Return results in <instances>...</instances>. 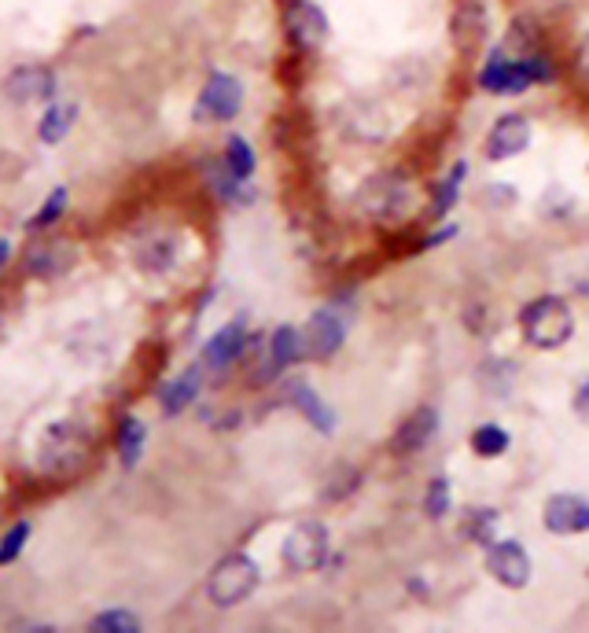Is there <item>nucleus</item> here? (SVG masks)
Masks as SVG:
<instances>
[{"instance_id":"obj_25","label":"nucleus","mask_w":589,"mask_h":633,"mask_svg":"<svg viewBox=\"0 0 589 633\" xmlns=\"http://www.w3.org/2000/svg\"><path fill=\"white\" fill-rule=\"evenodd\" d=\"M468 450L479 457V461H498L512 450V435L505 431L501 424L487 421V424H476L468 435Z\"/></svg>"},{"instance_id":"obj_32","label":"nucleus","mask_w":589,"mask_h":633,"mask_svg":"<svg viewBox=\"0 0 589 633\" xmlns=\"http://www.w3.org/2000/svg\"><path fill=\"white\" fill-rule=\"evenodd\" d=\"M30 523H15L12 531L4 534V538H0V568H8V563H15L19 560V552H23V545L30 541Z\"/></svg>"},{"instance_id":"obj_37","label":"nucleus","mask_w":589,"mask_h":633,"mask_svg":"<svg viewBox=\"0 0 589 633\" xmlns=\"http://www.w3.org/2000/svg\"><path fill=\"white\" fill-rule=\"evenodd\" d=\"M572 409H575V416H578V421H582V424H589V376L582 379V384L575 387Z\"/></svg>"},{"instance_id":"obj_31","label":"nucleus","mask_w":589,"mask_h":633,"mask_svg":"<svg viewBox=\"0 0 589 633\" xmlns=\"http://www.w3.org/2000/svg\"><path fill=\"white\" fill-rule=\"evenodd\" d=\"M89 626L93 630H111V633H137L140 630V619L133 616V611L114 608V611H100V616H96Z\"/></svg>"},{"instance_id":"obj_6","label":"nucleus","mask_w":589,"mask_h":633,"mask_svg":"<svg viewBox=\"0 0 589 633\" xmlns=\"http://www.w3.org/2000/svg\"><path fill=\"white\" fill-rule=\"evenodd\" d=\"M476 85L490 96H524L535 89V74H530L527 56H512L505 45H490L487 60L479 63Z\"/></svg>"},{"instance_id":"obj_29","label":"nucleus","mask_w":589,"mask_h":633,"mask_svg":"<svg viewBox=\"0 0 589 633\" xmlns=\"http://www.w3.org/2000/svg\"><path fill=\"white\" fill-rule=\"evenodd\" d=\"M221 159H225V167L236 173L240 181H250L258 170V155H255V144L247 141V136L233 133L225 141V151H221Z\"/></svg>"},{"instance_id":"obj_13","label":"nucleus","mask_w":589,"mask_h":633,"mask_svg":"<svg viewBox=\"0 0 589 633\" xmlns=\"http://www.w3.org/2000/svg\"><path fill=\"white\" fill-rule=\"evenodd\" d=\"M450 34L461 56H479L490 48V8L487 0H457L450 15Z\"/></svg>"},{"instance_id":"obj_3","label":"nucleus","mask_w":589,"mask_h":633,"mask_svg":"<svg viewBox=\"0 0 589 633\" xmlns=\"http://www.w3.org/2000/svg\"><path fill=\"white\" fill-rule=\"evenodd\" d=\"M93 461V431L82 424H52L37 442V467L52 479H71Z\"/></svg>"},{"instance_id":"obj_2","label":"nucleus","mask_w":589,"mask_h":633,"mask_svg":"<svg viewBox=\"0 0 589 633\" xmlns=\"http://www.w3.org/2000/svg\"><path fill=\"white\" fill-rule=\"evenodd\" d=\"M575 306L564 295H538L519 309V336L530 350L556 354L575 339Z\"/></svg>"},{"instance_id":"obj_12","label":"nucleus","mask_w":589,"mask_h":633,"mask_svg":"<svg viewBox=\"0 0 589 633\" xmlns=\"http://www.w3.org/2000/svg\"><path fill=\"white\" fill-rule=\"evenodd\" d=\"M196 111L207 122H233L244 111V82L229 71H214L203 82Z\"/></svg>"},{"instance_id":"obj_20","label":"nucleus","mask_w":589,"mask_h":633,"mask_svg":"<svg viewBox=\"0 0 589 633\" xmlns=\"http://www.w3.org/2000/svg\"><path fill=\"white\" fill-rule=\"evenodd\" d=\"M203 178H207V188L214 192L221 203H236V207H247L255 199V188L250 181H240L233 170L225 167V159H203Z\"/></svg>"},{"instance_id":"obj_7","label":"nucleus","mask_w":589,"mask_h":633,"mask_svg":"<svg viewBox=\"0 0 589 633\" xmlns=\"http://www.w3.org/2000/svg\"><path fill=\"white\" fill-rule=\"evenodd\" d=\"M351 320H354V309H343L340 302L317 309V314L298 328V332H303V362H332L346 343Z\"/></svg>"},{"instance_id":"obj_21","label":"nucleus","mask_w":589,"mask_h":633,"mask_svg":"<svg viewBox=\"0 0 589 633\" xmlns=\"http://www.w3.org/2000/svg\"><path fill=\"white\" fill-rule=\"evenodd\" d=\"M199 387H203V365H188L181 376H173L167 387L159 391V405L167 416H177L199 398Z\"/></svg>"},{"instance_id":"obj_11","label":"nucleus","mask_w":589,"mask_h":633,"mask_svg":"<svg viewBox=\"0 0 589 633\" xmlns=\"http://www.w3.org/2000/svg\"><path fill=\"white\" fill-rule=\"evenodd\" d=\"M530 136H535V125L524 111H505L498 114L494 125H490L487 141H482V159L487 162H508L516 155H524L530 148Z\"/></svg>"},{"instance_id":"obj_4","label":"nucleus","mask_w":589,"mask_h":633,"mask_svg":"<svg viewBox=\"0 0 589 633\" xmlns=\"http://www.w3.org/2000/svg\"><path fill=\"white\" fill-rule=\"evenodd\" d=\"M258 582H262L258 563L250 560L247 552H229V557H221L207 574V600L214 604V608L229 611V608H236V604H244L250 593L258 589Z\"/></svg>"},{"instance_id":"obj_8","label":"nucleus","mask_w":589,"mask_h":633,"mask_svg":"<svg viewBox=\"0 0 589 633\" xmlns=\"http://www.w3.org/2000/svg\"><path fill=\"white\" fill-rule=\"evenodd\" d=\"M328 557H332V534H328L324 523L306 520L287 534L284 545H280V560L292 574H314L321 571Z\"/></svg>"},{"instance_id":"obj_22","label":"nucleus","mask_w":589,"mask_h":633,"mask_svg":"<svg viewBox=\"0 0 589 633\" xmlns=\"http://www.w3.org/2000/svg\"><path fill=\"white\" fill-rule=\"evenodd\" d=\"M465 178H468V167H465V162H457V167H453V173H446V178L434 184L431 203H428V210H424L428 226H439V221L450 218L453 207L461 203V184H465Z\"/></svg>"},{"instance_id":"obj_23","label":"nucleus","mask_w":589,"mask_h":633,"mask_svg":"<svg viewBox=\"0 0 589 633\" xmlns=\"http://www.w3.org/2000/svg\"><path fill=\"white\" fill-rule=\"evenodd\" d=\"M501 45H505L512 56H530V52H538V48H545L542 15H538V12L516 15V19L508 23L505 37H501Z\"/></svg>"},{"instance_id":"obj_15","label":"nucleus","mask_w":589,"mask_h":633,"mask_svg":"<svg viewBox=\"0 0 589 633\" xmlns=\"http://www.w3.org/2000/svg\"><path fill=\"white\" fill-rule=\"evenodd\" d=\"M298 362H303V332H298L295 325H277L273 332H269L266 357L258 362L255 384H273V379H280Z\"/></svg>"},{"instance_id":"obj_38","label":"nucleus","mask_w":589,"mask_h":633,"mask_svg":"<svg viewBox=\"0 0 589 633\" xmlns=\"http://www.w3.org/2000/svg\"><path fill=\"white\" fill-rule=\"evenodd\" d=\"M8 251H12V247H8V240H0V266L8 261Z\"/></svg>"},{"instance_id":"obj_34","label":"nucleus","mask_w":589,"mask_h":633,"mask_svg":"<svg viewBox=\"0 0 589 633\" xmlns=\"http://www.w3.org/2000/svg\"><path fill=\"white\" fill-rule=\"evenodd\" d=\"M340 475H332V479H328L324 501H343V498H351L357 486H361V472H354V467H346V479H340Z\"/></svg>"},{"instance_id":"obj_33","label":"nucleus","mask_w":589,"mask_h":633,"mask_svg":"<svg viewBox=\"0 0 589 633\" xmlns=\"http://www.w3.org/2000/svg\"><path fill=\"white\" fill-rule=\"evenodd\" d=\"M63 210H66V188H52V196L45 199V207L30 218V229H48V226H56V221L63 218Z\"/></svg>"},{"instance_id":"obj_16","label":"nucleus","mask_w":589,"mask_h":633,"mask_svg":"<svg viewBox=\"0 0 589 633\" xmlns=\"http://www.w3.org/2000/svg\"><path fill=\"white\" fill-rule=\"evenodd\" d=\"M284 402L292 405L317 435L332 438L335 427H340V416H335V409L328 405L321 394H317V387L310 384V379H287V384H284Z\"/></svg>"},{"instance_id":"obj_35","label":"nucleus","mask_w":589,"mask_h":633,"mask_svg":"<svg viewBox=\"0 0 589 633\" xmlns=\"http://www.w3.org/2000/svg\"><path fill=\"white\" fill-rule=\"evenodd\" d=\"M461 232V226H453V221H439V229L431 232V236H424L417 240V251H434V247H442V243H450L453 236Z\"/></svg>"},{"instance_id":"obj_10","label":"nucleus","mask_w":589,"mask_h":633,"mask_svg":"<svg viewBox=\"0 0 589 633\" xmlns=\"http://www.w3.org/2000/svg\"><path fill=\"white\" fill-rule=\"evenodd\" d=\"M482 568H487L490 579L505 589H527L530 574H535V563H530V552L524 549V541L516 538H498L482 557Z\"/></svg>"},{"instance_id":"obj_14","label":"nucleus","mask_w":589,"mask_h":633,"mask_svg":"<svg viewBox=\"0 0 589 633\" xmlns=\"http://www.w3.org/2000/svg\"><path fill=\"white\" fill-rule=\"evenodd\" d=\"M542 527L556 538H578V534H589V498L575 490H560L549 494L542 504Z\"/></svg>"},{"instance_id":"obj_30","label":"nucleus","mask_w":589,"mask_h":633,"mask_svg":"<svg viewBox=\"0 0 589 633\" xmlns=\"http://www.w3.org/2000/svg\"><path fill=\"white\" fill-rule=\"evenodd\" d=\"M140 269H148V272H167L173 269V261H177V247H173L170 240H148L140 247Z\"/></svg>"},{"instance_id":"obj_36","label":"nucleus","mask_w":589,"mask_h":633,"mask_svg":"<svg viewBox=\"0 0 589 633\" xmlns=\"http://www.w3.org/2000/svg\"><path fill=\"white\" fill-rule=\"evenodd\" d=\"M572 71H575V77L582 85H589V34L582 37V41L575 45V60H572Z\"/></svg>"},{"instance_id":"obj_26","label":"nucleus","mask_w":589,"mask_h":633,"mask_svg":"<svg viewBox=\"0 0 589 633\" xmlns=\"http://www.w3.org/2000/svg\"><path fill=\"white\" fill-rule=\"evenodd\" d=\"M74 119H78V104H71V100H52V104H48V111H45L41 125H37V133H41V141H45V144H60L63 136L71 133Z\"/></svg>"},{"instance_id":"obj_1","label":"nucleus","mask_w":589,"mask_h":633,"mask_svg":"<svg viewBox=\"0 0 589 633\" xmlns=\"http://www.w3.org/2000/svg\"><path fill=\"white\" fill-rule=\"evenodd\" d=\"M357 210L376 226H402L420 210V188L405 170H380L357 192Z\"/></svg>"},{"instance_id":"obj_28","label":"nucleus","mask_w":589,"mask_h":633,"mask_svg":"<svg viewBox=\"0 0 589 633\" xmlns=\"http://www.w3.org/2000/svg\"><path fill=\"white\" fill-rule=\"evenodd\" d=\"M498 531H501V512L498 509H471L465 515V538L471 545H479L482 552L498 541Z\"/></svg>"},{"instance_id":"obj_24","label":"nucleus","mask_w":589,"mask_h":633,"mask_svg":"<svg viewBox=\"0 0 589 633\" xmlns=\"http://www.w3.org/2000/svg\"><path fill=\"white\" fill-rule=\"evenodd\" d=\"M114 442H119V461L125 472H133V467L140 464L144 457V446H148V427H144L140 416H122L119 421V435H114Z\"/></svg>"},{"instance_id":"obj_9","label":"nucleus","mask_w":589,"mask_h":633,"mask_svg":"<svg viewBox=\"0 0 589 633\" xmlns=\"http://www.w3.org/2000/svg\"><path fill=\"white\" fill-rule=\"evenodd\" d=\"M439 427H442V416L434 405H417L405 421L394 427V435L388 438V453L398 457V461H409V457L424 453L428 446L439 438Z\"/></svg>"},{"instance_id":"obj_18","label":"nucleus","mask_w":589,"mask_h":633,"mask_svg":"<svg viewBox=\"0 0 589 633\" xmlns=\"http://www.w3.org/2000/svg\"><path fill=\"white\" fill-rule=\"evenodd\" d=\"M250 350V328H247V317H236L229 325H221L214 336L207 339L203 346V365L214 368V373H225L229 365H236Z\"/></svg>"},{"instance_id":"obj_5","label":"nucleus","mask_w":589,"mask_h":633,"mask_svg":"<svg viewBox=\"0 0 589 633\" xmlns=\"http://www.w3.org/2000/svg\"><path fill=\"white\" fill-rule=\"evenodd\" d=\"M280 26H284V41L295 56L321 52V48L328 45V37H332L328 12L317 4V0H284Z\"/></svg>"},{"instance_id":"obj_17","label":"nucleus","mask_w":589,"mask_h":633,"mask_svg":"<svg viewBox=\"0 0 589 633\" xmlns=\"http://www.w3.org/2000/svg\"><path fill=\"white\" fill-rule=\"evenodd\" d=\"M4 96L19 107L52 104L56 100V74L41 63H23L4 77Z\"/></svg>"},{"instance_id":"obj_19","label":"nucleus","mask_w":589,"mask_h":633,"mask_svg":"<svg viewBox=\"0 0 589 633\" xmlns=\"http://www.w3.org/2000/svg\"><path fill=\"white\" fill-rule=\"evenodd\" d=\"M71 266H74V247L66 240L30 243V251H26V269H30V277L37 280H56Z\"/></svg>"},{"instance_id":"obj_27","label":"nucleus","mask_w":589,"mask_h":633,"mask_svg":"<svg viewBox=\"0 0 589 633\" xmlns=\"http://www.w3.org/2000/svg\"><path fill=\"white\" fill-rule=\"evenodd\" d=\"M420 509L431 523H442L453 512V483L446 479V475H431L428 486H424Z\"/></svg>"}]
</instances>
